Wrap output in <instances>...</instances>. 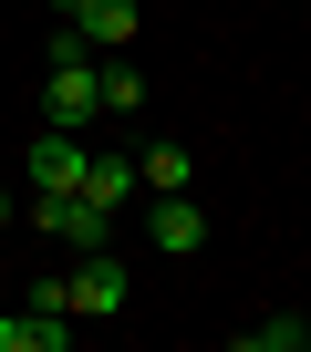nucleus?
Listing matches in <instances>:
<instances>
[{
    "label": "nucleus",
    "mask_w": 311,
    "mask_h": 352,
    "mask_svg": "<svg viewBox=\"0 0 311 352\" xmlns=\"http://www.w3.org/2000/svg\"><path fill=\"white\" fill-rule=\"evenodd\" d=\"M63 342H73V300H63V280H32L21 311H0V352H63Z\"/></svg>",
    "instance_id": "obj_1"
},
{
    "label": "nucleus",
    "mask_w": 311,
    "mask_h": 352,
    "mask_svg": "<svg viewBox=\"0 0 311 352\" xmlns=\"http://www.w3.org/2000/svg\"><path fill=\"white\" fill-rule=\"evenodd\" d=\"M21 218H32L42 239H73V249H104V239H114V208H94V197H73V187H42Z\"/></svg>",
    "instance_id": "obj_2"
},
{
    "label": "nucleus",
    "mask_w": 311,
    "mask_h": 352,
    "mask_svg": "<svg viewBox=\"0 0 311 352\" xmlns=\"http://www.w3.org/2000/svg\"><path fill=\"white\" fill-rule=\"evenodd\" d=\"M125 290H135V280H125V270H114L104 249H83V270L63 280V300H73V321H114V311H125Z\"/></svg>",
    "instance_id": "obj_3"
},
{
    "label": "nucleus",
    "mask_w": 311,
    "mask_h": 352,
    "mask_svg": "<svg viewBox=\"0 0 311 352\" xmlns=\"http://www.w3.org/2000/svg\"><path fill=\"white\" fill-rule=\"evenodd\" d=\"M21 176H32V197H42V187H73V176H83V135H73V124H42L32 155H21Z\"/></svg>",
    "instance_id": "obj_4"
},
{
    "label": "nucleus",
    "mask_w": 311,
    "mask_h": 352,
    "mask_svg": "<svg viewBox=\"0 0 311 352\" xmlns=\"http://www.w3.org/2000/svg\"><path fill=\"white\" fill-rule=\"evenodd\" d=\"M63 21H73V32L94 42V52H125V42L145 32V11H135V0H73V11H63Z\"/></svg>",
    "instance_id": "obj_5"
},
{
    "label": "nucleus",
    "mask_w": 311,
    "mask_h": 352,
    "mask_svg": "<svg viewBox=\"0 0 311 352\" xmlns=\"http://www.w3.org/2000/svg\"><path fill=\"white\" fill-rule=\"evenodd\" d=\"M145 239L167 249V259H197L208 249V218H197V197L177 187V197H156V218H145Z\"/></svg>",
    "instance_id": "obj_6"
},
{
    "label": "nucleus",
    "mask_w": 311,
    "mask_h": 352,
    "mask_svg": "<svg viewBox=\"0 0 311 352\" xmlns=\"http://www.w3.org/2000/svg\"><path fill=\"white\" fill-rule=\"evenodd\" d=\"M73 197H94V208H135V197H145V187H135V155H94V145H83Z\"/></svg>",
    "instance_id": "obj_7"
},
{
    "label": "nucleus",
    "mask_w": 311,
    "mask_h": 352,
    "mask_svg": "<svg viewBox=\"0 0 311 352\" xmlns=\"http://www.w3.org/2000/svg\"><path fill=\"white\" fill-rule=\"evenodd\" d=\"M187 166H197V155H187L177 135H156V145H135V187H145V197H177Z\"/></svg>",
    "instance_id": "obj_8"
},
{
    "label": "nucleus",
    "mask_w": 311,
    "mask_h": 352,
    "mask_svg": "<svg viewBox=\"0 0 311 352\" xmlns=\"http://www.w3.org/2000/svg\"><path fill=\"white\" fill-rule=\"evenodd\" d=\"M239 352H311V321H301V311H259V321L239 331Z\"/></svg>",
    "instance_id": "obj_9"
},
{
    "label": "nucleus",
    "mask_w": 311,
    "mask_h": 352,
    "mask_svg": "<svg viewBox=\"0 0 311 352\" xmlns=\"http://www.w3.org/2000/svg\"><path fill=\"white\" fill-rule=\"evenodd\" d=\"M135 104H145V73H125V63L104 52V114H135Z\"/></svg>",
    "instance_id": "obj_10"
},
{
    "label": "nucleus",
    "mask_w": 311,
    "mask_h": 352,
    "mask_svg": "<svg viewBox=\"0 0 311 352\" xmlns=\"http://www.w3.org/2000/svg\"><path fill=\"white\" fill-rule=\"evenodd\" d=\"M0 228H11V187H0Z\"/></svg>",
    "instance_id": "obj_11"
}]
</instances>
